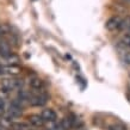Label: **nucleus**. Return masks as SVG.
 <instances>
[{"label": "nucleus", "mask_w": 130, "mask_h": 130, "mask_svg": "<svg viewBox=\"0 0 130 130\" xmlns=\"http://www.w3.org/2000/svg\"><path fill=\"white\" fill-rule=\"evenodd\" d=\"M48 100H49V95L45 94V93H41V94H38V95L31 97L30 100H29V104H30L31 106L40 107V106H44L48 103Z\"/></svg>", "instance_id": "1"}, {"label": "nucleus", "mask_w": 130, "mask_h": 130, "mask_svg": "<svg viewBox=\"0 0 130 130\" xmlns=\"http://www.w3.org/2000/svg\"><path fill=\"white\" fill-rule=\"evenodd\" d=\"M121 22H122V18H121V17L119 16H113V17H111V18H109V19L106 20L105 28H106V30H109V31L118 30Z\"/></svg>", "instance_id": "2"}, {"label": "nucleus", "mask_w": 130, "mask_h": 130, "mask_svg": "<svg viewBox=\"0 0 130 130\" xmlns=\"http://www.w3.org/2000/svg\"><path fill=\"white\" fill-rule=\"evenodd\" d=\"M74 117L75 115H67V116H64L62 118V121H61V128H62V130H72L73 129V125H74Z\"/></svg>", "instance_id": "3"}, {"label": "nucleus", "mask_w": 130, "mask_h": 130, "mask_svg": "<svg viewBox=\"0 0 130 130\" xmlns=\"http://www.w3.org/2000/svg\"><path fill=\"white\" fill-rule=\"evenodd\" d=\"M12 54L11 51V44L8 43L6 40H4L3 37H0V56L5 59L6 56Z\"/></svg>", "instance_id": "4"}, {"label": "nucleus", "mask_w": 130, "mask_h": 130, "mask_svg": "<svg viewBox=\"0 0 130 130\" xmlns=\"http://www.w3.org/2000/svg\"><path fill=\"white\" fill-rule=\"evenodd\" d=\"M42 118L44 119V122H55L56 118H57V116H56V112L54 110H51V109H44L42 111Z\"/></svg>", "instance_id": "5"}, {"label": "nucleus", "mask_w": 130, "mask_h": 130, "mask_svg": "<svg viewBox=\"0 0 130 130\" xmlns=\"http://www.w3.org/2000/svg\"><path fill=\"white\" fill-rule=\"evenodd\" d=\"M28 122L32 126H36V128H40V126L44 125V119L42 118V116H40V115H30L28 117Z\"/></svg>", "instance_id": "6"}, {"label": "nucleus", "mask_w": 130, "mask_h": 130, "mask_svg": "<svg viewBox=\"0 0 130 130\" xmlns=\"http://www.w3.org/2000/svg\"><path fill=\"white\" fill-rule=\"evenodd\" d=\"M3 72L8 75H13L16 76L20 73V67L18 64H7L6 67H3Z\"/></svg>", "instance_id": "7"}, {"label": "nucleus", "mask_w": 130, "mask_h": 130, "mask_svg": "<svg viewBox=\"0 0 130 130\" xmlns=\"http://www.w3.org/2000/svg\"><path fill=\"white\" fill-rule=\"evenodd\" d=\"M7 113H10L13 117V118H17V117H20L23 115V107L20 106H17L14 104H11L10 107H8V111Z\"/></svg>", "instance_id": "8"}, {"label": "nucleus", "mask_w": 130, "mask_h": 130, "mask_svg": "<svg viewBox=\"0 0 130 130\" xmlns=\"http://www.w3.org/2000/svg\"><path fill=\"white\" fill-rule=\"evenodd\" d=\"M11 130H31V124L30 123H12L11 125Z\"/></svg>", "instance_id": "9"}, {"label": "nucleus", "mask_w": 130, "mask_h": 130, "mask_svg": "<svg viewBox=\"0 0 130 130\" xmlns=\"http://www.w3.org/2000/svg\"><path fill=\"white\" fill-rule=\"evenodd\" d=\"M29 84H30V86H31L34 90H40V88H42V87L44 86V83L40 78H31L30 81H29Z\"/></svg>", "instance_id": "10"}, {"label": "nucleus", "mask_w": 130, "mask_h": 130, "mask_svg": "<svg viewBox=\"0 0 130 130\" xmlns=\"http://www.w3.org/2000/svg\"><path fill=\"white\" fill-rule=\"evenodd\" d=\"M5 62L7 63V64H18L20 62V59L19 56L16 55V54H10L8 56L5 57Z\"/></svg>", "instance_id": "11"}, {"label": "nucleus", "mask_w": 130, "mask_h": 130, "mask_svg": "<svg viewBox=\"0 0 130 130\" xmlns=\"http://www.w3.org/2000/svg\"><path fill=\"white\" fill-rule=\"evenodd\" d=\"M118 47L119 48H130V34H125V35L123 36L121 41H119L118 43Z\"/></svg>", "instance_id": "12"}, {"label": "nucleus", "mask_w": 130, "mask_h": 130, "mask_svg": "<svg viewBox=\"0 0 130 130\" xmlns=\"http://www.w3.org/2000/svg\"><path fill=\"white\" fill-rule=\"evenodd\" d=\"M129 28H130V17H126V18L122 19V22L119 24L118 30H121V31H126V30H129Z\"/></svg>", "instance_id": "13"}, {"label": "nucleus", "mask_w": 130, "mask_h": 130, "mask_svg": "<svg viewBox=\"0 0 130 130\" xmlns=\"http://www.w3.org/2000/svg\"><path fill=\"white\" fill-rule=\"evenodd\" d=\"M18 98L24 99V100H30L31 94H30L29 91H25V90H23V88H19V91H18Z\"/></svg>", "instance_id": "14"}, {"label": "nucleus", "mask_w": 130, "mask_h": 130, "mask_svg": "<svg viewBox=\"0 0 130 130\" xmlns=\"http://www.w3.org/2000/svg\"><path fill=\"white\" fill-rule=\"evenodd\" d=\"M107 130H126V126L122 123H113L107 126Z\"/></svg>", "instance_id": "15"}, {"label": "nucleus", "mask_w": 130, "mask_h": 130, "mask_svg": "<svg viewBox=\"0 0 130 130\" xmlns=\"http://www.w3.org/2000/svg\"><path fill=\"white\" fill-rule=\"evenodd\" d=\"M8 94H10V92L4 88H0V99H3V100H6L8 98Z\"/></svg>", "instance_id": "16"}, {"label": "nucleus", "mask_w": 130, "mask_h": 130, "mask_svg": "<svg viewBox=\"0 0 130 130\" xmlns=\"http://www.w3.org/2000/svg\"><path fill=\"white\" fill-rule=\"evenodd\" d=\"M124 62L126 64H130V51H128L125 55H124Z\"/></svg>", "instance_id": "17"}, {"label": "nucleus", "mask_w": 130, "mask_h": 130, "mask_svg": "<svg viewBox=\"0 0 130 130\" xmlns=\"http://www.w3.org/2000/svg\"><path fill=\"white\" fill-rule=\"evenodd\" d=\"M3 115H4V107H1V106H0V117H1Z\"/></svg>", "instance_id": "18"}, {"label": "nucleus", "mask_w": 130, "mask_h": 130, "mask_svg": "<svg viewBox=\"0 0 130 130\" xmlns=\"http://www.w3.org/2000/svg\"><path fill=\"white\" fill-rule=\"evenodd\" d=\"M0 74H4V72H3V66H0Z\"/></svg>", "instance_id": "19"}, {"label": "nucleus", "mask_w": 130, "mask_h": 130, "mask_svg": "<svg viewBox=\"0 0 130 130\" xmlns=\"http://www.w3.org/2000/svg\"><path fill=\"white\" fill-rule=\"evenodd\" d=\"M128 99H129V102H130V93H128Z\"/></svg>", "instance_id": "20"}, {"label": "nucleus", "mask_w": 130, "mask_h": 130, "mask_svg": "<svg viewBox=\"0 0 130 130\" xmlns=\"http://www.w3.org/2000/svg\"><path fill=\"white\" fill-rule=\"evenodd\" d=\"M0 130H3V126H1V125H0Z\"/></svg>", "instance_id": "21"}, {"label": "nucleus", "mask_w": 130, "mask_h": 130, "mask_svg": "<svg viewBox=\"0 0 130 130\" xmlns=\"http://www.w3.org/2000/svg\"><path fill=\"white\" fill-rule=\"evenodd\" d=\"M43 130H49V129H43Z\"/></svg>", "instance_id": "22"}, {"label": "nucleus", "mask_w": 130, "mask_h": 130, "mask_svg": "<svg viewBox=\"0 0 130 130\" xmlns=\"http://www.w3.org/2000/svg\"><path fill=\"white\" fill-rule=\"evenodd\" d=\"M126 1H129V3H130V0H126Z\"/></svg>", "instance_id": "23"}, {"label": "nucleus", "mask_w": 130, "mask_h": 130, "mask_svg": "<svg viewBox=\"0 0 130 130\" xmlns=\"http://www.w3.org/2000/svg\"><path fill=\"white\" fill-rule=\"evenodd\" d=\"M129 32H130V28H129Z\"/></svg>", "instance_id": "24"}]
</instances>
